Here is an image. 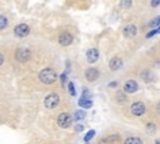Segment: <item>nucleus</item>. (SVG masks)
I'll list each match as a JSON object with an SVG mask.
<instances>
[{
    "mask_svg": "<svg viewBox=\"0 0 160 144\" xmlns=\"http://www.w3.org/2000/svg\"><path fill=\"white\" fill-rule=\"evenodd\" d=\"M82 129H84V125H78V126H76V130H78V131H81Z\"/></svg>",
    "mask_w": 160,
    "mask_h": 144,
    "instance_id": "obj_24",
    "label": "nucleus"
},
{
    "mask_svg": "<svg viewBox=\"0 0 160 144\" xmlns=\"http://www.w3.org/2000/svg\"><path fill=\"white\" fill-rule=\"evenodd\" d=\"M102 141H105V143H116V141H119V136L118 135H110V136H106L105 139H102Z\"/></svg>",
    "mask_w": 160,
    "mask_h": 144,
    "instance_id": "obj_16",
    "label": "nucleus"
},
{
    "mask_svg": "<svg viewBox=\"0 0 160 144\" xmlns=\"http://www.w3.org/2000/svg\"><path fill=\"white\" fill-rule=\"evenodd\" d=\"M158 26H160V16L155 18V19L150 23V28H158Z\"/></svg>",
    "mask_w": 160,
    "mask_h": 144,
    "instance_id": "obj_19",
    "label": "nucleus"
},
{
    "mask_svg": "<svg viewBox=\"0 0 160 144\" xmlns=\"http://www.w3.org/2000/svg\"><path fill=\"white\" fill-rule=\"evenodd\" d=\"M69 93H70L72 96L76 94V93H75V88H74V84H72V83H69Z\"/></svg>",
    "mask_w": 160,
    "mask_h": 144,
    "instance_id": "obj_22",
    "label": "nucleus"
},
{
    "mask_svg": "<svg viewBox=\"0 0 160 144\" xmlns=\"http://www.w3.org/2000/svg\"><path fill=\"white\" fill-rule=\"evenodd\" d=\"M6 25H8V19H6L5 16L0 15V30L5 29V28H6Z\"/></svg>",
    "mask_w": 160,
    "mask_h": 144,
    "instance_id": "obj_17",
    "label": "nucleus"
},
{
    "mask_svg": "<svg viewBox=\"0 0 160 144\" xmlns=\"http://www.w3.org/2000/svg\"><path fill=\"white\" fill-rule=\"evenodd\" d=\"M124 144H142V140L138 136H129L125 139Z\"/></svg>",
    "mask_w": 160,
    "mask_h": 144,
    "instance_id": "obj_14",
    "label": "nucleus"
},
{
    "mask_svg": "<svg viewBox=\"0 0 160 144\" xmlns=\"http://www.w3.org/2000/svg\"><path fill=\"white\" fill-rule=\"evenodd\" d=\"M120 4H121V6L124 9H129L131 6V4H132V0H121Z\"/></svg>",
    "mask_w": 160,
    "mask_h": 144,
    "instance_id": "obj_18",
    "label": "nucleus"
},
{
    "mask_svg": "<svg viewBox=\"0 0 160 144\" xmlns=\"http://www.w3.org/2000/svg\"><path fill=\"white\" fill-rule=\"evenodd\" d=\"M60 103V96L55 93H51L49 94L45 100H44V105L48 108V109H54L55 106H58V104Z\"/></svg>",
    "mask_w": 160,
    "mask_h": 144,
    "instance_id": "obj_3",
    "label": "nucleus"
},
{
    "mask_svg": "<svg viewBox=\"0 0 160 144\" xmlns=\"http://www.w3.org/2000/svg\"><path fill=\"white\" fill-rule=\"evenodd\" d=\"M158 5H160V0H151V6L156 8Z\"/></svg>",
    "mask_w": 160,
    "mask_h": 144,
    "instance_id": "obj_23",
    "label": "nucleus"
},
{
    "mask_svg": "<svg viewBox=\"0 0 160 144\" xmlns=\"http://www.w3.org/2000/svg\"><path fill=\"white\" fill-rule=\"evenodd\" d=\"M136 31H138L136 25L130 24V25H126V26L124 28V30H122V35H124L125 38L130 39V38H134V36L136 35Z\"/></svg>",
    "mask_w": 160,
    "mask_h": 144,
    "instance_id": "obj_7",
    "label": "nucleus"
},
{
    "mask_svg": "<svg viewBox=\"0 0 160 144\" xmlns=\"http://www.w3.org/2000/svg\"><path fill=\"white\" fill-rule=\"evenodd\" d=\"M138 83L135 80H128L125 84H124V91L125 93H135L138 90Z\"/></svg>",
    "mask_w": 160,
    "mask_h": 144,
    "instance_id": "obj_10",
    "label": "nucleus"
},
{
    "mask_svg": "<svg viewBox=\"0 0 160 144\" xmlns=\"http://www.w3.org/2000/svg\"><path fill=\"white\" fill-rule=\"evenodd\" d=\"M94 135H95V130H90V131H88V134L84 136V141H89L90 139H92Z\"/></svg>",
    "mask_w": 160,
    "mask_h": 144,
    "instance_id": "obj_20",
    "label": "nucleus"
},
{
    "mask_svg": "<svg viewBox=\"0 0 160 144\" xmlns=\"http://www.w3.org/2000/svg\"><path fill=\"white\" fill-rule=\"evenodd\" d=\"M2 63H4V55H2L1 53H0V65H1Z\"/></svg>",
    "mask_w": 160,
    "mask_h": 144,
    "instance_id": "obj_25",
    "label": "nucleus"
},
{
    "mask_svg": "<svg viewBox=\"0 0 160 144\" xmlns=\"http://www.w3.org/2000/svg\"><path fill=\"white\" fill-rule=\"evenodd\" d=\"M29 31H30V28L26 24H19L14 29V34L18 38H25L29 34Z\"/></svg>",
    "mask_w": 160,
    "mask_h": 144,
    "instance_id": "obj_5",
    "label": "nucleus"
},
{
    "mask_svg": "<svg viewBox=\"0 0 160 144\" xmlns=\"http://www.w3.org/2000/svg\"><path fill=\"white\" fill-rule=\"evenodd\" d=\"M116 100H118L119 103H125V101L128 100V98H126V95H125L122 91H118V93H116Z\"/></svg>",
    "mask_w": 160,
    "mask_h": 144,
    "instance_id": "obj_15",
    "label": "nucleus"
},
{
    "mask_svg": "<svg viewBox=\"0 0 160 144\" xmlns=\"http://www.w3.org/2000/svg\"><path fill=\"white\" fill-rule=\"evenodd\" d=\"M79 105L81 106V108H84V109H89V108H91L92 106V101L90 100V99H86V98H81V99H79Z\"/></svg>",
    "mask_w": 160,
    "mask_h": 144,
    "instance_id": "obj_13",
    "label": "nucleus"
},
{
    "mask_svg": "<svg viewBox=\"0 0 160 144\" xmlns=\"http://www.w3.org/2000/svg\"><path fill=\"white\" fill-rule=\"evenodd\" d=\"M154 144H160V141H159V140H156V141H155Z\"/></svg>",
    "mask_w": 160,
    "mask_h": 144,
    "instance_id": "obj_27",
    "label": "nucleus"
},
{
    "mask_svg": "<svg viewBox=\"0 0 160 144\" xmlns=\"http://www.w3.org/2000/svg\"><path fill=\"white\" fill-rule=\"evenodd\" d=\"M156 111H158V113H160V101L156 104Z\"/></svg>",
    "mask_w": 160,
    "mask_h": 144,
    "instance_id": "obj_26",
    "label": "nucleus"
},
{
    "mask_svg": "<svg viewBox=\"0 0 160 144\" xmlns=\"http://www.w3.org/2000/svg\"><path fill=\"white\" fill-rule=\"evenodd\" d=\"M30 56H31V53H30V50L28 48H24L22 46V48L16 49V51H15V59L18 61H20V63L28 61L30 59Z\"/></svg>",
    "mask_w": 160,
    "mask_h": 144,
    "instance_id": "obj_2",
    "label": "nucleus"
},
{
    "mask_svg": "<svg viewBox=\"0 0 160 144\" xmlns=\"http://www.w3.org/2000/svg\"><path fill=\"white\" fill-rule=\"evenodd\" d=\"M71 123H72V116L69 114V113H61V114H59V116H58V125L60 126V128H69L70 125H71Z\"/></svg>",
    "mask_w": 160,
    "mask_h": 144,
    "instance_id": "obj_4",
    "label": "nucleus"
},
{
    "mask_svg": "<svg viewBox=\"0 0 160 144\" xmlns=\"http://www.w3.org/2000/svg\"><path fill=\"white\" fill-rule=\"evenodd\" d=\"M85 78L88 81H95L99 78V70L95 68H89L85 71Z\"/></svg>",
    "mask_w": 160,
    "mask_h": 144,
    "instance_id": "obj_9",
    "label": "nucleus"
},
{
    "mask_svg": "<svg viewBox=\"0 0 160 144\" xmlns=\"http://www.w3.org/2000/svg\"><path fill=\"white\" fill-rule=\"evenodd\" d=\"M59 43H60V45H62V46L70 45V44L72 43V35H71L70 33H62V34H60V36H59Z\"/></svg>",
    "mask_w": 160,
    "mask_h": 144,
    "instance_id": "obj_8",
    "label": "nucleus"
},
{
    "mask_svg": "<svg viewBox=\"0 0 160 144\" xmlns=\"http://www.w3.org/2000/svg\"><path fill=\"white\" fill-rule=\"evenodd\" d=\"M56 78H58V75H56L55 70L51 69V68H45V69H42V70L39 73V79H40V81L44 83V84H48V85L55 83Z\"/></svg>",
    "mask_w": 160,
    "mask_h": 144,
    "instance_id": "obj_1",
    "label": "nucleus"
},
{
    "mask_svg": "<svg viewBox=\"0 0 160 144\" xmlns=\"http://www.w3.org/2000/svg\"><path fill=\"white\" fill-rule=\"evenodd\" d=\"M84 116H85V113H84V111H76V113H75V119H76V120L84 119Z\"/></svg>",
    "mask_w": 160,
    "mask_h": 144,
    "instance_id": "obj_21",
    "label": "nucleus"
},
{
    "mask_svg": "<svg viewBox=\"0 0 160 144\" xmlns=\"http://www.w3.org/2000/svg\"><path fill=\"white\" fill-rule=\"evenodd\" d=\"M99 58V51L96 49H89L86 51V60L89 63H95Z\"/></svg>",
    "mask_w": 160,
    "mask_h": 144,
    "instance_id": "obj_11",
    "label": "nucleus"
},
{
    "mask_svg": "<svg viewBox=\"0 0 160 144\" xmlns=\"http://www.w3.org/2000/svg\"><path fill=\"white\" fill-rule=\"evenodd\" d=\"M121 65H122V60H121V58H119V56H114V58L110 60V63H109V66H110L111 70H118V69L121 68Z\"/></svg>",
    "mask_w": 160,
    "mask_h": 144,
    "instance_id": "obj_12",
    "label": "nucleus"
},
{
    "mask_svg": "<svg viewBox=\"0 0 160 144\" xmlns=\"http://www.w3.org/2000/svg\"><path fill=\"white\" fill-rule=\"evenodd\" d=\"M130 110H131V113H132L134 115L140 116V115H142V114L145 113V105H144V103H141V101H135V103L131 104Z\"/></svg>",
    "mask_w": 160,
    "mask_h": 144,
    "instance_id": "obj_6",
    "label": "nucleus"
}]
</instances>
